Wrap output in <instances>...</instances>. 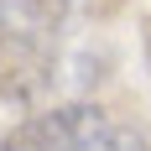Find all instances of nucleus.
I'll use <instances>...</instances> for the list:
<instances>
[{
	"label": "nucleus",
	"mask_w": 151,
	"mask_h": 151,
	"mask_svg": "<svg viewBox=\"0 0 151 151\" xmlns=\"http://www.w3.org/2000/svg\"><path fill=\"white\" fill-rule=\"evenodd\" d=\"M99 125H104L99 104H58V109H42V115H26L0 141V151H73Z\"/></svg>",
	"instance_id": "obj_2"
},
{
	"label": "nucleus",
	"mask_w": 151,
	"mask_h": 151,
	"mask_svg": "<svg viewBox=\"0 0 151 151\" xmlns=\"http://www.w3.org/2000/svg\"><path fill=\"white\" fill-rule=\"evenodd\" d=\"M58 31L63 0H0V94L26 99L47 89Z\"/></svg>",
	"instance_id": "obj_1"
},
{
	"label": "nucleus",
	"mask_w": 151,
	"mask_h": 151,
	"mask_svg": "<svg viewBox=\"0 0 151 151\" xmlns=\"http://www.w3.org/2000/svg\"><path fill=\"white\" fill-rule=\"evenodd\" d=\"M73 151H146V136H136L130 125H109L104 120L89 141H78Z\"/></svg>",
	"instance_id": "obj_3"
}]
</instances>
